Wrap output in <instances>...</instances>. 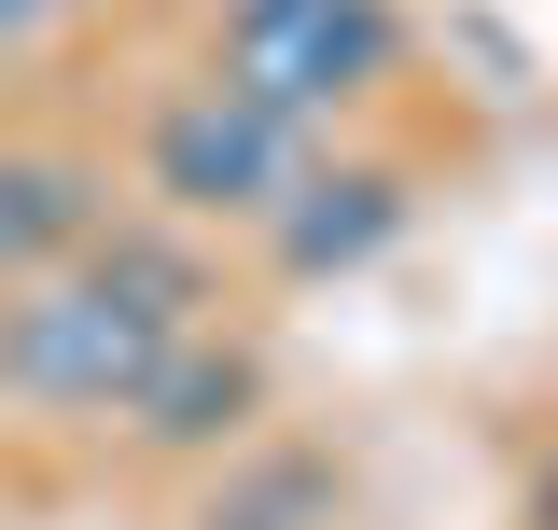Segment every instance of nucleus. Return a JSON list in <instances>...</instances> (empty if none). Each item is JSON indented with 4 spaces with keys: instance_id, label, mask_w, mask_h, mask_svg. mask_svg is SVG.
Here are the masks:
<instances>
[{
    "instance_id": "f257e3e1",
    "label": "nucleus",
    "mask_w": 558,
    "mask_h": 530,
    "mask_svg": "<svg viewBox=\"0 0 558 530\" xmlns=\"http://www.w3.org/2000/svg\"><path fill=\"white\" fill-rule=\"evenodd\" d=\"M182 335H209V265H196V238L112 224L84 265L0 293V392L43 405V419H126V405L168 377Z\"/></svg>"
},
{
    "instance_id": "f03ea898",
    "label": "nucleus",
    "mask_w": 558,
    "mask_h": 530,
    "mask_svg": "<svg viewBox=\"0 0 558 530\" xmlns=\"http://www.w3.org/2000/svg\"><path fill=\"white\" fill-rule=\"evenodd\" d=\"M209 70H223L238 98H266L279 127L322 140L336 112H363V98L405 70V14H391V0H223Z\"/></svg>"
},
{
    "instance_id": "7ed1b4c3",
    "label": "nucleus",
    "mask_w": 558,
    "mask_h": 530,
    "mask_svg": "<svg viewBox=\"0 0 558 530\" xmlns=\"http://www.w3.org/2000/svg\"><path fill=\"white\" fill-rule=\"evenodd\" d=\"M307 168H322L307 127H279L266 98H238L223 70L168 84V98H154V127H140V182L182 209V224H279Z\"/></svg>"
},
{
    "instance_id": "20e7f679",
    "label": "nucleus",
    "mask_w": 558,
    "mask_h": 530,
    "mask_svg": "<svg viewBox=\"0 0 558 530\" xmlns=\"http://www.w3.org/2000/svg\"><path fill=\"white\" fill-rule=\"evenodd\" d=\"M98 238H112V182L84 154H0V293L84 265Z\"/></svg>"
},
{
    "instance_id": "39448f33",
    "label": "nucleus",
    "mask_w": 558,
    "mask_h": 530,
    "mask_svg": "<svg viewBox=\"0 0 558 530\" xmlns=\"http://www.w3.org/2000/svg\"><path fill=\"white\" fill-rule=\"evenodd\" d=\"M405 238V168H307L293 182V209L266 224V252H279V279H349L363 252H391Z\"/></svg>"
},
{
    "instance_id": "423d86ee",
    "label": "nucleus",
    "mask_w": 558,
    "mask_h": 530,
    "mask_svg": "<svg viewBox=\"0 0 558 530\" xmlns=\"http://www.w3.org/2000/svg\"><path fill=\"white\" fill-rule=\"evenodd\" d=\"M252 405H266V349L209 322V335L168 349V377L126 405V433H140V447H238V433H252Z\"/></svg>"
},
{
    "instance_id": "0eeeda50",
    "label": "nucleus",
    "mask_w": 558,
    "mask_h": 530,
    "mask_svg": "<svg viewBox=\"0 0 558 530\" xmlns=\"http://www.w3.org/2000/svg\"><path fill=\"white\" fill-rule=\"evenodd\" d=\"M307 503H322V461H279L266 489H252V503H209V530H293Z\"/></svg>"
},
{
    "instance_id": "6e6552de",
    "label": "nucleus",
    "mask_w": 558,
    "mask_h": 530,
    "mask_svg": "<svg viewBox=\"0 0 558 530\" xmlns=\"http://www.w3.org/2000/svg\"><path fill=\"white\" fill-rule=\"evenodd\" d=\"M57 14H70V0H0V57H28V43H43Z\"/></svg>"
},
{
    "instance_id": "1a4fd4ad",
    "label": "nucleus",
    "mask_w": 558,
    "mask_h": 530,
    "mask_svg": "<svg viewBox=\"0 0 558 530\" xmlns=\"http://www.w3.org/2000/svg\"><path fill=\"white\" fill-rule=\"evenodd\" d=\"M531 530H558V447L531 461Z\"/></svg>"
}]
</instances>
